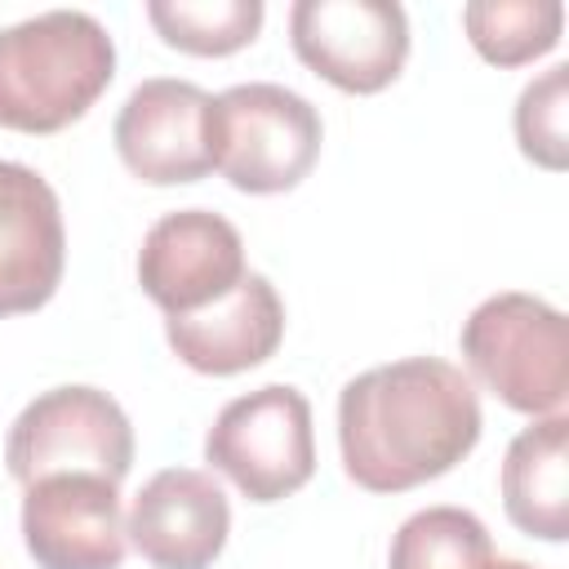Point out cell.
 I'll list each match as a JSON object with an SVG mask.
<instances>
[{
    "label": "cell",
    "mask_w": 569,
    "mask_h": 569,
    "mask_svg": "<svg viewBox=\"0 0 569 569\" xmlns=\"http://www.w3.org/2000/svg\"><path fill=\"white\" fill-rule=\"evenodd\" d=\"M209 107L213 93H204L196 80L151 76L133 84L111 124L120 164L147 187H182L209 178Z\"/></svg>",
    "instance_id": "8"
},
{
    "label": "cell",
    "mask_w": 569,
    "mask_h": 569,
    "mask_svg": "<svg viewBox=\"0 0 569 569\" xmlns=\"http://www.w3.org/2000/svg\"><path fill=\"white\" fill-rule=\"evenodd\" d=\"M164 338L187 369L231 378L276 356L284 338V302L262 271H244V280L218 302L187 316H164Z\"/></svg>",
    "instance_id": "13"
},
{
    "label": "cell",
    "mask_w": 569,
    "mask_h": 569,
    "mask_svg": "<svg viewBox=\"0 0 569 569\" xmlns=\"http://www.w3.org/2000/svg\"><path fill=\"white\" fill-rule=\"evenodd\" d=\"M129 547L151 569H209L231 533V502L200 467L156 471L129 502Z\"/></svg>",
    "instance_id": "11"
},
{
    "label": "cell",
    "mask_w": 569,
    "mask_h": 569,
    "mask_svg": "<svg viewBox=\"0 0 569 569\" xmlns=\"http://www.w3.org/2000/svg\"><path fill=\"white\" fill-rule=\"evenodd\" d=\"M116 80V40L84 9H44L0 27V129L58 133Z\"/></svg>",
    "instance_id": "2"
},
{
    "label": "cell",
    "mask_w": 569,
    "mask_h": 569,
    "mask_svg": "<svg viewBox=\"0 0 569 569\" xmlns=\"http://www.w3.org/2000/svg\"><path fill=\"white\" fill-rule=\"evenodd\" d=\"M507 520L542 542L569 538V418L547 413L520 427L502 458Z\"/></svg>",
    "instance_id": "14"
},
{
    "label": "cell",
    "mask_w": 569,
    "mask_h": 569,
    "mask_svg": "<svg viewBox=\"0 0 569 569\" xmlns=\"http://www.w3.org/2000/svg\"><path fill=\"white\" fill-rule=\"evenodd\" d=\"M244 271V240L213 209H173L156 218L138 249V284L164 316L218 302Z\"/></svg>",
    "instance_id": "9"
},
{
    "label": "cell",
    "mask_w": 569,
    "mask_h": 569,
    "mask_svg": "<svg viewBox=\"0 0 569 569\" xmlns=\"http://www.w3.org/2000/svg\"><path fill=\"white\" fill-rule=\"evenodd\" d=\"M67 267L58 191L22 160H0V316L40 311Z\"/></svg>",
    "instance_id": "12"
},
{
    "label": "cell",
    "mask_w": 569,
    "mask_h": 569,
    "mask_svg": "<svg viewBox=\"0 0 569 569\" xmlns=\"http://www.w3.org/2000/svg\"><path fill=\"white\" fill-rule=\"evenodd\" d=\"M569 62H551L542 76H533L516 98V142L520 156L560 173L569 164Z\"/></svg>",
    "instance_id": "18"
},
{
    "label": "cell",
    "mask_w": 569,
    "mask_h": 569,
    "mask_svg": "<svg viewBox=\"0 0 569 569\" xmlns=\"http://www.w3.org/2000/svg\"><path fill=\"white\" fill-rule=\"evenodd\" d=\"M471 378L436 356H405L356 373L338 391L342 471L369 493H405L453 471L480 440Z\"/></svg>",
    "instance_id": "1"
},
{
    "label": "cell",
    "mask_w": 569,
    "mask_h": 569,
    "mask_svg": "<svg viewBox=\"0 0 569 569\" xmlns=\"http://www.w3.org/2000/svg\"><path fill=\"white\" fill-rule=\"evenodd\" d=\"M489 569H538V565H529V560H502V556H498Z\"/></svg>",
    "instance_id": "19"
},
{
    "label": "cell",
    "mask_w": 569,
    "mask_h": 569,
    "mask_svg": "<svg viewBox=\"0 0 569 569\" xmlns=\"http://www.w3.org/2000/svg\"><path fill=\"white\" fill-rule=\"evenodd\" d=\"M289 44L342 93H378L409 62V18L396 0H298Z\"/></svg>",
    "instance_id": "7"
},
{
    "label": "cell",
    "mask_w": 569,
    "mask_h": 569,
    "mask_svg": "<svg viewBox=\"0 0 569 569\" xmlns=\"http://www.w3.org/2000/svg\"><path fill=\"white\" fill-rule=\"evenodd\" d=\"M462 31L471 49L493 67H525L560 44V0H471L462 4Z\"/></svg>",
    "instance_id": "15"
},
{
    "label": "cell",
    "mask_w": 569,
    "mask_h": 569,
    "mask_svg": "<svg viewBox=\"0 0 569 569\" xmlns=\"http://www.w3.org/2000/svg\"><path fill=\"white\" fill-rule=\"evenodd\" d=\"M22 542L40 569H120L129 551L120 485L84 471L27 485Z\"/></svg>",
    "instance_id": "10"
},
{
    "label": "cell",
    "mask_w": 569,
    "mask_h": 569,
    "mask_svg": "<svg viewBox=\"0 0 569 569\" xmlns=\"http://www.w3.org/2000/svg\"><path fill=\"white\" fill-rule=\"evenodd\" d=\"M4 467L27 489L44 476H102L124 480L133 467V427L116 396L102 387L67 382L22 405L4 436Z\"/></svg>",
    "instance_id": "5"
},
{
    "label": "cell",
    "mask_w": 569,
    "mask_h": 569,
    "mask_svg": "<svg viewBox=\"0 0 569 569\" xmlns=\"http://www.w3.org/2000/svg\"><path fill=\"white\" fill-rule=\"evenodd\" d=\"M204 462L249 502H280L316 471L311 400L293 382H267L227 400L204 431Z\"/></svg>",
    "instance_id": "6"
},
{
    "label": "cell",
    "mask_w": 569,
    "mask_h": 569,
    "mask_svg": "<svg viewBox=\"0 0 569 569\" xmlns=\"http://www.w3.org/2000/svg\"><path fill=\"white\" fill-rule=\"evenodd\" d=\"M262 0H147V22L169 49L227 58L258 40Z\"/></svg>",
    "instance_id": "17"
},
{
    "label": "cell",
    "mask_w": 569,
    "mask_h": 569,
    "mask_svg": "<svg viewBox=\"0 0 569 569\" xmlns=\"http://www.w3.org/2000/svg\"><path fill=\"white\" fill-rule=\"evenodd\" d=\"M462 360L485 391L507 409L547 418L565 413L569 396V333L560 307L538 293H493L485 298L458 333Z\"/></svg>",
    "instance_id": "3"
},
{
    "label": "cell",
    "mask_w": 569,
    "mask_h": 569,
    "mask_svg": "<svg viewBox=\"0 0 569 569\" xmlns=\"http://www.w3.org/2000/svg\"><path fill=\"white\" fill-rule=\"evenodd\" d=\"M320 111L276 80L231 84L209 107L213 169L249 196L293 191L320 160Z\"/></svg>",
    "instance_id": "4"
},
{
    "label": "cell",
    "mask_w": 569,
    "mask_h": 569,
    "mask_svg": "<svg viewBox=\"0 0 569 569\" xmlns=\"http://www.w3.org/2000/svg\"><path fill=\"white\" fill-rule=\"evenodd\" d=\"M493 538L467 507H422L391 533L387 569H489Z\"/></svg>",
    "instance_id": "16"
}]
</instances>
